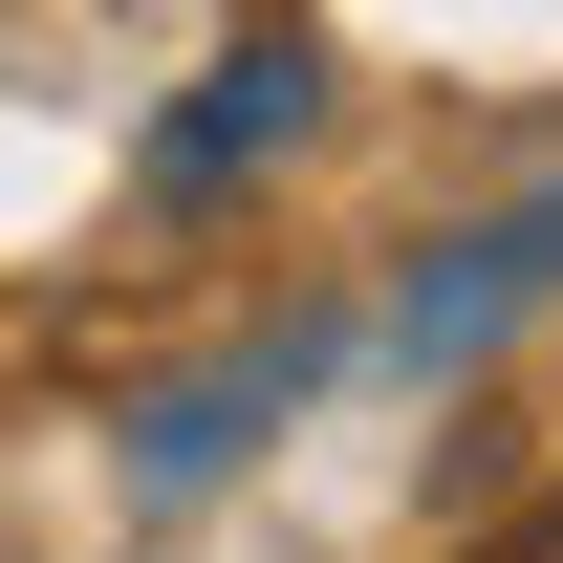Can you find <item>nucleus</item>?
<instances>
[{"mask_svg": "<svg viewBox=\"0 0 563 563\" xmlns=\"http://www.w3.org/2000/svg\"><path fill=\"white\" fill-rule=\"evenodd\" d=\"M498 563H563V520H520V542H498Z\"/></svg>", "mask_w": 563, "mask_h": 563, "instance_id": "obj_2", "label": "nucleus"}, {"mask_svg": "<svg viewBox=\"0 0 563 563\" xmlns=\"http://www.w3.org/2000/svg\"><path fill=\"white\" fill-rule=\"evenodd\" d=\"M282 131H303V44L261 22V44H217V66L174 87V131H152V196H174V217H196V196H239Z\"/></svg>", "mask_w": 563, "mask_h": 563, "instance_id": "obj_1", "label": "nucleus"}]
</instances>
